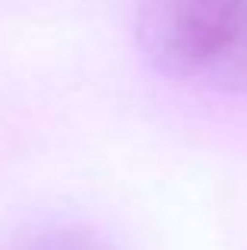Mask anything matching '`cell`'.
I'll list each match as a JSON object with an SVG mask.
<instances>
[{
	"instance_id": "cell-2",
	"label": "cell",
	"mask_w": 247,
	"mask_h": 250,
	"mask_svg": "<svg viewBox=\"0 0 247 250\" xmlns=\"http://www.w3.org/2000/svg\"><path fill=\"white\" fill-rule=\"evenodd\" d=\"M16 250H102V247L89 234H80V231H44Z\"/></svg>"
},
{
	"instance_id": "cell-1",
	"label": "cell",
	"mask_w": 247,
	"mask_h": 250,
	"mask_svg": "<svg viewBox=\"0 0 247 250\" xmlns=\"http://www.w3.org/2000/svg\"><path fill=\"white\" fill-rule=\"evenodd\" d=\"M140 44L178 83L247 92V0H143Z\"/></svg>"
}]
</instances>
